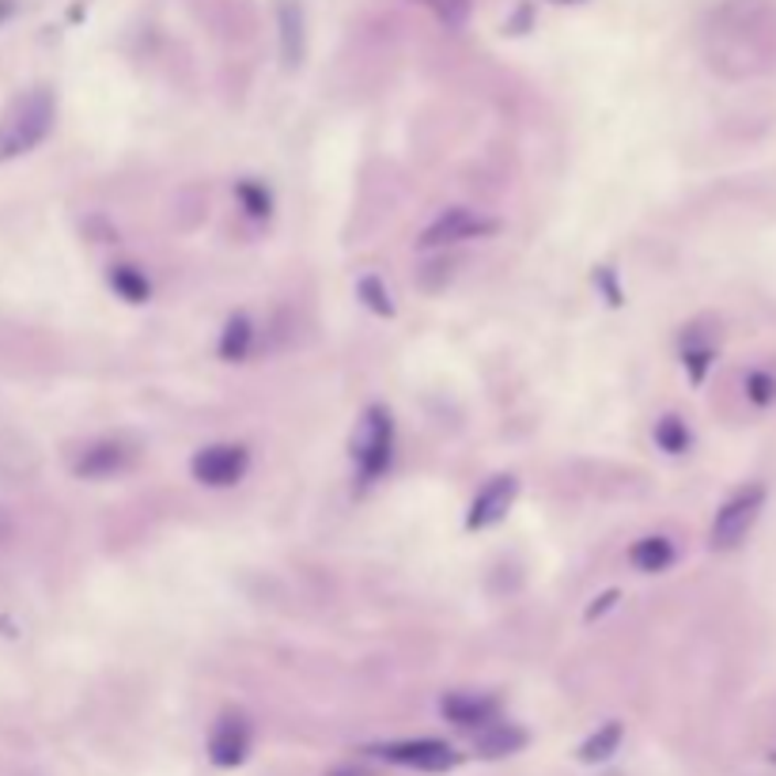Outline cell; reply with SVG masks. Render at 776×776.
I'll use <instances>...</instances> for the list:
<instances>
[{
	"mask_svg": "<svg viewBox=\"0 0 776 776\" xmlns=\"http://www.w3.org/2000/svg\"><path fill=\"white\" fill-rule=\"evenodd\" d=\"M727 28H738V42L727 46V73H762L776 61V4L773 0H727L716 15Z\"/></svg>",
	"mask_w": 776,
	"mask_h": 776,
	"instance_id": "6da1fadb",
	"label": "cell"
},
{
	"mask_svg": "<svg viewBox=\"0 0 776 776\" xmlns=\"http://www.w3.org/2000/svg\"><path fill=\"white\" fill-rule=\"evenodd\" d=\"M54 114L57 103L46 87H34V92L20 95L8 107L4 118H0V163L20 160L31 148H39L50 137V129H54Z\"/></svg>",
	"mask_w": 776,
	"mask_h": 776,
	"instance_id": "7a4b0ae2",
	"label": "cell"
},
{
	"mask_svg": "<svg viewBox=\"0 0 776 776\" xmlns=\"http://www.w3.org/2000/svg\"><path fill=\"white\" fill-rule=\"evenodd\" d=\"M394 455V421L383 405H372L360 421L357 436H352V458L360 466V478L375 481L379 474H386Z\"/></svg>",
	"mask_w": 776,
	"mask_h": 776,
	"instance_id": "3957f363",
	"label": "cell"
},
{
	"mask_svg": "<svg viewBox=\"0 0 776 776\" xmlns=\"http://www.w3.org/2000/svg\"><path fill=\"white\" fill-rule=\"evenodd\" d=\"M765 508V489L762 485H746L735 497L716 511V523H712V550H735L738 542L750 534V527L757 523Z\"/></svg>",
	"mask_w": 776,
	"mask_h": 776,
	"instance_id": "277c9868",
	"label": "cell"
},
{
	"mask_svg": "<svg viewBox=\"0 0 776 776\" xmlns=\"http://www.w3.org/2000/svg\"><path fill=\"white\" fill-rule=\"evenodd\" d=\"M251 470V451L243 444H213L201 447L198 455L190 458V474L193 481L209 485V489H227V485H240Z\"/></svg>",
	"mask_w": 776,
	"mask_h": 776,
	"instance_id": "5b68a950",
	"label": "cell"
},
{
	"mask_svg": "<svg viewBox=\"0 0 776 776\" xmlns=\"http://www.w3.org/2000/svg\"><path fill=\"white\" fill-rule=\"evenodd\" d=\"M375 754L394 765H405V769H421V773H447L463 762V754H458L451 743H444V738H405V743L379 746Z\"/></svg>",
	"mask_w": 776,
	"mask_h": 776,
	"instance_id": "8992f818",
	"label": "cell"
},
{
	"mask_svg": "<svg viewBox=\"0 0 776 776\" xmlns=\"http://www.w3.org/2000/svg\"><path fill=\"white\" fill-rule=\"evenodd\" d=\"M497 220L489 216H474L470 209H447L436 224L421 235V251H439V246H451V243H463V240H481V235H492L497 232Z\"/></svg>",
	"mask_w": 776,
	"mask_h": 776,
	"instance_id": "52a82bcc",
	"label": "cell"
},
{
	"mask_svg": "<svg viewBox=\"0 0 776 776\" xmlns=\"http://www.w3.org/2000/svg\"><path fill=\"white\" fill-rule=\"evenodd\" d=\"M515 497H519V481L511 478V474L492 478L478 497H474L470 515H466V531H489V527H497L511 511V504H515Z\"/></svg>",
	"mask_w": 776,
	"mask_h": 776,
	"instance_id": "ba28073f",
	"label": "cell"
},
{
	"mask_svg": "<svg viewBox=\"0 0 776 776\" xmlns=\"http://www.w3.org/2000/svg\"><path fill=\"white\" fill-rule=\"evenodd\" d=\"M246 754H251V723L240 712H227L213 727L209 757H213V765H220V769H235V765L246 762Z\"/></svg>",
	"mask_w": 776,
	"mask_h": 776,
	"instance_id": "9c48e42d",
	"label": "cell"
},
{
	"mask_svg": "<svg viewBox=\"0 0 776 776\" xmlns=\"http://www.w3.org/2000/svg\"><path fill=\"white\" fill-rule=\"evenodd\" d=\"M129 458H134V451H129L126 444H118V439H99V444H87L84 451L73 458V474L87 481L114 478V474L126 470Z\"/></svg>",
	"mask_w": 776,
	"mask_h": 776,
	"instance_id": "30bf717a",
	"label": "cell"
},
{
	"mask_svg": "<svg viewBox=\"0 0 776 776\" xmlns=\"http://www.w3.org/2000/svg\"><path fill=\"white\" fill-rule=\"evenodd\" d=\"M439 712L444 720H451L455 727H485V723L497 720V701L492 697H481V693H447L439 701Z\"/></svg>",
	"mask_w": 776,
	"mask_h": 776,
	"instance_id": "8fae6325",
	"label": "cell"
},
{
	"mask_svg": "<svg viewBox=\"0 0 776 776\" xmlns=\"http://www.w3.org/2000/svg\"><path fill=\"white\" fill-rule=\"evenodd\" d=\"M527 746V731L519 723H485V727L474 735V754L485 757V762H500V757H511Z\"/></svg>",
	"mask_w": 776,
	"mask_h": 776,
	"instance_id": "7c38bea8",
	"label": "cell"
},
{
	"mask_svg": "<svg viewBox=\"0 0 776 776\" xmlns=\"http://www.w3.org/2000/svg\"><path fill=\"white\" fill-rule=\"evenodd\" d=\"M280 57H285L288 68H296L304 61V46H307V31H304V12H299L296 0H280Z\"/></svg>",
	"mask_w": 776,
	"mask_h": 776,
	"instance_id": "4fadbf2b",
	"label": "cell"
},
{
	"mask_svg": "<svg viewBox=\"0 0 776 776\" xmlns=\"http://www.w3.org/2000/svg\"><path fill=\"white\" fill-rule=\"evenodd\" d=\"M629 561L637 564L640 572H663L670 568V561H674V545H670V538H640L637 545L629 550Z\"/></svg>",
	"mask_w": 776,
	"mask_h": 776,
	"instance_id": "5bb4252c",
	"label": "cell"
},
{
	"mask_svg": "<svg viewBox=\"0 0 776 776\" xmlns=\"http://www.w3.org/2000/svg\"><path fill=\"white\" fill-rule=\"evenodd\" d=\"M621 723L610 720V723H603V727L595 731V735L587 738L584 746H580V762L584 765H603V762H610V757L617 754V746H621Z\"/></svg>",
	"mask_w": 776,
	"mask_h": 776,
	"instance_id": "9a60e30c",
	"label": "cell"
},
{
	"mask_svg": "<svg viewBox=\"0 0 776 776\" xmlns=\"http://www.w3.org/2000/svg\"><path fill=\"white\" fill-rule=\"evenodd\" d=\"M251 346H254V322L246 319V315L227 319L224 333H220V357L232 360V364H240V360H246Z\"/></svg>",
	"mask_w": 776,
	"mask_h": 776,
	"instance_id": "2e32d148",
	"label": "cell"
},
{
	"mask_svg": "<svg viewBox=\"0 0 776 776\" xmlns=\"http://www.w3.org/2000/svg\"><path fill=\"white\" fill-rule=\"evenodd\" d=\"M110 288L126 299V304H145V299L152 296V285H148V277L137 266H114Z\"/></svg>",
	"mask_w": 776,
	"mask_h": 776,
	"instance_id": "e0dca14e",
	"label": "cell"
},
{
	"mask_svg": "<svg viewBox=\"0 0 776 776\" xmlns=\"http://www.w3.org/2000/svg\"><path fill=\"white\" fill-rule=\"evenodd\" d=\"M656 444L663 447L667 455H682V451H690L693 436H690V428H685L682 417H663L656 425Z\"/></svg>",
	"mask_w": 776,
	"mask_h": 776,
	"instance_id": "ac0fdd59",
	"label": "cell"
},
{
	"mask_svg": "<svg viewBox=\"0 0 776 776\" xmlns=\"http://www.w3.org/2000/svg\"><path fill=\"white\" fill-rule=\"evenodd\" d=\"M357 296L364 299L368 307H372L375 315H383V319H391L394 315V304H391V293H386V285L379 277H364L357 285Z\"/></svg>",
	"mask_w": 776,
	"mask_h": 776,
	"instance_id": "d6986e66",
	"label": "cell"
},
{
	"mask_svg": "<svg viewBox=\"0 0 776 776\" xmlns=\"http://www.w3.org/2000/svg\"><path fill=\"white\" fill-rule=\"evenodd\" d=\"M746 394L754 405H773L776 402V379L769 372H750L746 375Z\"/></svg>",
	"mask_w": 776,
	"mask_h": 776,
	"instance_id": "ffe728a7",
	"label": "cell"
},
{
	"mask_svg": "<svg viewBox=\"0 0 776 776\" xmlns=\"http://www.w3.org/2000/svg\"><path fill=\"white\" fill-rule=\"evenodd\" d=\"M240 198H243V205H246V213H251L254 220H266L269 216V193L266 187H258V182H243L240 187Z\"/></svg>",
	"mask_w": 776,
	"mask_h": 776,
	"instance_id": "44dd1931",
	"label": "cell"
},
{
	"mask_svg": "<svg viewBox=\"0 0 776 776\" xmlns=\"http://www.w3.org/2000/svg\"><path fill=\"white\" fill-rule=\"evenodd\" d=\"M432 8H436V15L447 28H463L466 12H470V0H432Z\"/></svg>",
	"mask_w": 776,
	"mask_h": 776,
	"instance_id": "7402d4cb",
	"label": "cell"
},
{
	"mask_svg": "<svg viewBox=\"0 0 776 776\" xmlns=\"http://www.w3.org/2000/svg\"><path fill=\"white\" fill-rule=\"evenodd\" d=\"M709 364H712V346H690L685 349V368H690L693 383H701L704 372H709Z\"/></svg>",
	"mask_w": 776,
	"mask_h": 776,
	"instance_id": "603a6c76",
	"label": "cell"
},
{
	"mask_svg": "<svg viewBox=\"0 0 776 776\" xmlns=\"http://www.w3.org/2000/svg\"><path fill=\"white\" fill-rule=\"evenodd\" d=\"M614 603H617V591H606L603 598H595V606H591V610H587V621H595V617H603L606 610H610Z\"/></svg>",
	"mask_w": 776,
	"mask_h": 776,
	"instance_id": "cb8c5ba5",
	"label": "cell"
},
{
	"mask_svg": "<svg viewBox=\"0 0 776 776\" xmlns=\"http://www.w3.org/2000/svg\"><path fill=\"white\" fill-rule=\"evenodd\" d=\"M330 776H372L368 769H352V765H346V769H333Z\"/></svg>",
	"mask_w": 776,
	"mask_h": 776,
	"instance_id": "d4e9b609",
	"label": "cell"
},
{
	"mask_svg": "<svg viewBox=\"0 0 776 776\" xmlns=\"http://www.w3.org/2000/svg\"><path fill=\"white\" fill-rule=\"evenodd\" d=\"M557 4H580V0H557Z\"/></svg>",
	"mask_w": 776,
	"mask_h": 776,
	"instance_id": "484cf974",
	"label": "cell"
},
{
	"mask_svg": "<svg viewBox=\"0 0 776 776\" xmlns=\"http://www.w3.org/2000/svg\"><path fill=\"white\" fill-rule=\"evenodd\" d=\"M773 762H776V754H773Z\"/></svg>",
	"mask_w": 776,
	"mask_h": 776,
	"instance_id": "4316f807",
	"label": "cell"
},
{
	"mask_svg": "<svg viewBox=\"0 0 776 776\" xmlns=\"http://www.w3.org/2000/svg\"><path fill=\"white\" fill-rule=\"evenodd\" d=\"M428 4H432V0H428Z\"/></svg>",
	"mask_w": 776,
	"mask_h": 776,
	"instance_id": "83f0119b",
	"label": "cell"
}]
</instances>
